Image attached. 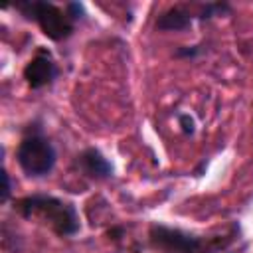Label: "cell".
<instances>
[{"label":"cell","mask_w":253,"mask_h":253,"mask_svg":"<svg viewBox=\"0 0 253 253\" xmlns=\"http://www.w3.org/2000/svg\"><path fill=\"white\" fill-rule=\"evenodd\" d=\"M18 211L24 217H40L59 235H75L79 231V215L75 208L53 196H28L18 202Z\"/></svg>","instance_id":"obj_1"},{"label":"cell","mask_w":253,"mask_h":253,"mask_svg":"<svg viewBox=\"0 0 253 253\" xmlns=\"http://www.w3.org/2000/svg\"><path fill=\"white\" fill-rule=\"evenodd\" d=\"M16 8L28 20H34L42 28V32L49 40H53V42L67 40L73 34V22H71V18L63 10H59L55 4H51V2L26 0V2H18Z\"/></svg>","instance_id":"obj_2"},{"label":"cell","mask_w":253,"mask_h":253,"mask_svg":"<svg viewBox=\"0 0 253 253\" xmlns=\"http://www.w3.org/2000/svg\"><path fill=\"white\" fill-rule=\"evenodd\" d=\"M18 164L30 178H43L47 176L55 166V148L53 144L42 136V134H30L26 136L16 152Z\"/></svg>","instance_id":"obj_3"},{"label":"cell","mask_w":253,"mask_h":253,"mask_svg":"<svg viewBox=\"0 0 253 253\" xmlns=\"http://www.w3.org/2000/svg\"><path fill=\"white\" fill-rule=\"evenodd\" d=\"M150 239L154 245L170 251V253H196L200 247L198 237L188 235L180 229H172L166 225H152Z\"/></svg>","instance_id":"obj_4"},{"label":"cell","mask_w":253,"mask_h":253,"mask_svg":"<svg viewBox=\"0 0 253 253\" xmlns=\"http://www.w3.org/2000/svg\"><path fill=\"white\" fill-rule=\"evenodd\" d=\"M57 77V65L55 61L45 55V53H38L24 69V79L28 81V85L32 89H40L49 85L53 79Z\"/></svg>","instance_id":"obj_5"},{"label":"cell","mask_w":253,"mask_h":253,"mask_svg":"<svg viewBox=\"0 0 253 253\" xmlns=\"http://www.w3.org/2000/svg\"><path fill=\"white\" fill-rule=\"evenodd\" d=\"M77 164L83 174L95 180H105L113 176V164L95 148H87L77 156Z\"/></svg>","instance_id":"obj_6"},{"label":"cell","mask_w":253,"mask_h":253,"mask_svg":"<svg viewBox=\"0 0 253 253\" xmlns=\"http://www.w3.org/2000/svg\"><path fill=\"white\" fill-rule=\"evenodd\" d=\"M192 24V16L182 10V8H170L166 12H162L156 20V28L162 32H178V30H186Z\"/></svg>","instance_id":"obj_7"},{"label":"cell","mask_w":253,"mask_h":253,"mask_svg":"<svg viewBox=\"0 0 253 253\" xmlns=\"http://www.w3.org/2000/svg\"><path fill=\"white\" fill-rule=\"evenodd\" d=\"M223 12H229V6L227 4H206V6H202V10H200V16L198 18H211V16H217V14H223Z\"/></svg>","instance_id":"obj_8"},{"label":"cell","mask_w":253,"mask_h":253,"mask_svg":"<svg viewBox=\"0 0 253 253\" xmlns=\"http://www.w3.org/2000/svg\"><path fill=\"white\" fill-rule=\"evenodd\" d=\"M65 14L71 18V22H75V20H81L85 16V10H83V6L79 2H69L67 8H65Z\"/></svg>","instance_id":"obj_9"},{"label":"cell","mask_w":253,"mask_h":253,"mask_svg":"<svg viewBox=\"0 0 253 253\" xmlns=\"http://www.w3.org/2000/svg\"><path fill=\"white\" fill-rule=\"evenodd\" d=\"M178 123H180L182 130H184L186 134H192V132L196 130V123H194V119H192L190 115H180V117H178Z\"/></svg>","instance_id":"obj_10"},{"label":"cell","mask_w":253,"mask_h":253,"mask_svg":"<svg viewBox=\"0 0 253 253\" xmlns=\"http://www.w3.org/2000/svg\"><path fill=\"white\" fill-rule=\"evenodd\" d=\"M202 49H200V45H186V47H180L178 51H176V57H194V55H198Z\"/></svg>","instance_id":"obj_11"},{"label":"cell","mask_w":253,"mask_h":253,"mask_svg":"<svg viewBox=\"0 0 253 253\" xmlns=\"http://www.w3.org/2000/svg\"><path fill=\"white\" fill-rule=\"evenodd\" d=\"M2 180H4V188H2V196H0V200H2V202H6V200L10 198V192H12V184H10V174H8L6 170H2Z\"/></svg>","instance_id":"obj_12"}]
</instances>
